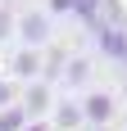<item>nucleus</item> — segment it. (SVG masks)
I'll return each instance as SVG.
<instances>
[{
  "label": "nucleus",
  "mask_w": 127,
  "mask_h": 131,
  "mask_svg": "<svg viewBox=\"0 0 127 131\" xmlns=\"http://www.w3.org/2000/svg\"><path fill=\"white\" fill-rule=\"evenodd\" d=\"M14 32H18V41H23V50H46L55 41V18L46 9H23L18 18H14Z\"/></svg>",
  "instance_id": "nucleus-1"
},
{
  "label": "nucleus",
  "mask_w": 127,
  "mask_h": 131,
  "mask_svg": "<svg viewBox=\"0 0 127 131\" xmlns=\"http://www.w3.org/2000/svg\"><path fill=\"white\" fill-rule=\"evenodd\" d=\"M77 113H82V127H109L118 118V100L109 91H86L77 100Z\"/></svg>",
  "instance_id": "nucleus-2"
},
{
  "label": "nucleus",
  "mask_w": 127,
  "mask_h": 131,
  "mask_svg": "<svg viewBox=\"0 0 127 131\" xmlns=\"http://www.w3.org/2000/svg\"><path fill=\"white\" fill-rule=\"evenodd\" d=\"M91 36H95V45H100L109 59H127V27L114 23L109 14H100V18L91 23Z\"/></svg>",
  "instance_id": "nucleus-3"
},
{
  "label": "nucleus",
  "mask_w": 127,
  "mask_h": 131,
  "mask_svg": "<svg viewBox=\"0 0 127 131\" xmlns=\"http://www.w3.org/2000/svg\"><path fill=\"white\" fill-rule=\"evenodd\" d=\"M18 108L27 113V122H32V118H50V108H55V86H46V81H27V86H18Z\"/></svg>",
  "instance_id": "nucleus-4"
},
{
  "label": "nucleus",
  "mask_w": 127,
  "mask_h": 131,
  "mask_svg": "<svg viewBox=\"0 0 127 131\" xmlns=\"http://www.w3.org/2000/svg\"><path fill=\"white\" fill-rule=\"evenodd\" d=\"M68 59H73V54H68V45H63V41H50V45L41 50V77H37V81H46V86H55Z\"/></svg>",
  "instance_id": "nucleus-5"
},
{
  "label": "nucleus",
  "mask_w": 127,
  "mask_h": 131,
  "mask_svg": "<svg viewBox=\"0 0 127 131\" xmlns=\"http://www.w3.org/2000/svg\"><path fill=\"white\" fill-rule=\"evenodd\" d=\"M91 72H95V63H91L86 54H73V59L63 63V72H59V86L82 91V86H91Z\"/></svg>",
  "instance_id": "nucleus-6"
},
{
  "label": "nucleus",
  "mask_w": 127,
  "mask_h": 131,
  "mask_svg": "<svg viewBox=\"0 0 127 131\" xmlns=\"http://www.w3.org/2000/svg\"><path fill=\"white\" fill-rule=\"evenodd\" d=\"M5 77H14L18 86H27V81H37V77H41V50H18Z\"/></svg>",
  "instance_id": "nucleus-7"
},
{
  "label": "nucleus",
  "mask_w": 127,
  "mask_h": 131,
  "mask_svg": "<svg viewBox=\"0 0 127 131\" xmlns=\"http://www.w3.org/2000/svg\"><path fill=\"white\" fill-rule=\"evenodd\" d=\"M50 122L55 131H82V113H77V100H55V108H50Z\"/></svg>",
  "instance_id": "nucleus-8"
},
{
  "label": "nucleus",
  "mask_w": 127,
  "mask_h": 131,
  "mask_svg": "<svg viewBox=\"0 0 127 131\" xmlns=\"http://www.w3.org/2000/svg\"><path fill=\"white\" fill-rule=\"evenodd\" d=\"M73 14H77V18L91 27V23H95V18L104 14V0H73Z\"/></svg>",
  "instance_id": "nucleus-9"
},
{
  "label": "nucleus",
  "mask_w": 127,
  "mask_h": 131,
  "mask_svg": "<svg viewBox=\"0 0 127 131\" xmlns=\"http://www.w3.org/2000/svg\"><path fill=\"white\" fill-rule=\"evenodd\" d=\"M27 127V113L18 104H9V108H0V131H23Z\"/></svg>",
  "instance_id": "nucleus-10"
},
{
  "label": "nucleus",
  "mask_w": 127,
  "mask_h": 131,
  "mask_svg": "<svg viewBox=\"0 0 127 131\" xmlns=\"http://www.w3.org/2000/svg\"><path fill=\"white\" fill-rule=\"evenodd\" d=\"M9 104H18V81L0 72V108H9Z\"/></svg>",
  "instance_id": "nucleus-11"
},
{
  "label": "nucleus",
  "mask_w": 127,
  "mask_h": 131,
  "mask_svg": "<svg viewBox=\"0 0 127 131\" xmlns=\"http://www.w3.org/2000/svg\"><path fill=\"white\" fill-rule=\"evenodd\" d=\"M9 32H14V9L0 5V41H9Z\"/></svg>",
  "instance_id": "nucleus-12"
},
{
  "label": "nucleus",
  "mask_w": 127,
  "mask_h": 131,
  "mask_svg": "<svg viewBox=\"0 0 127 131\" xmlns=\"http://www.w3.org/2000/svg\"><path fill=\"white\" fill-rule=\"evenodd\" d=\"M46 14H50V18L55 14H73V0H46Z\"/></svg>",
  "instance_id": "nucleus-13"
},
{
  "label": "nucleus",
  "mask_w": 127,
  "mask_h": 131,
  "mask_svg": "<svg viewBox=\"0 0 127 131\" xmlns=\"http://www.w3.org/2000/svg\"><path fill=\"white\" fill-rule=\"evenodd\" d=\"M23 131H55V127H50V122H46V118H32V122H27Z\"/></svg>",
  "instance_id": "nucleus-14"
},
{
  "label": "nucleus",
  "mask_w": 127,
  "mask_h": 131,
  "mask_svg": "<svg viewBox=\"0 0 127 131\" xmlns=\"http://www.w3.org/2000/svg\"><path fill=\"white\" fill-rule=\"evenodd\" d=\"M82 131H109V127H82Z\"/></svg>",
  "instance_id": "nucleus-15"
}]
</instances>
